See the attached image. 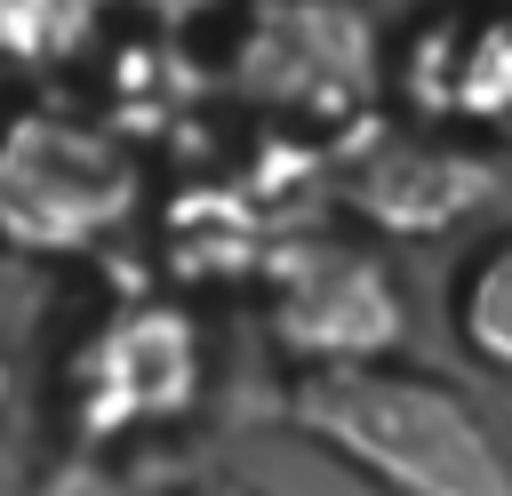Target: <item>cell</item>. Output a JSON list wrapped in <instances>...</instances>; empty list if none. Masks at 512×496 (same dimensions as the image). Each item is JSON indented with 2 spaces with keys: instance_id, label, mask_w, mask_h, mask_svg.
<instances>
[{
  "instance_id": "ba28073f",
  "label": "cell",
  "mask_w": 512,
  "mask_h": 496,
  "mask_svg": "<svg viewBox=\"0 0 512 496\" xmlns=\"http://www.w3.org/2000/svg\"><path fill=\"white\" fill-rule=\"evenodd\" d=\"M160 240H168V272L184 288H208V280H256L264 256L280 248V224H272L264 192H248V184H200V192L168 200Z\"/></svg>"
},
{
  "instance_id": "52a82bcc",
  "label": "cell",
  "mask_w": 512,
  "mask_h": 496,
  "mask_svg": "<svg viewBox=\"0 0 512 496\" xmlns=\"http://www.w3.org/2000/svg\"><path fill=\"white\" fill-rule=\"evenodd\" d=\"M392 96L440 128H512V0L432 8L392 56Z\"/></svg>"
},
{
  "instance_id": "7a4b0ae2",
  "label": "cell",
  "mask_w": 512,
  "mask_h": 496,
  "mask_svg": "<svg viewBox=\"0 0 512 496\" xmlns=\"http://www.w3.org/2000/svg\"><path fill=\"white\" fill-rule=\"evenodd\" d=\"M144 216V152L104 104L24 96L0 112V256L72 264Z\"/></svg>"
},
{
  "instance_id": "8fae6325",
  "label": "cell",
  "mask_w": 512,
  "mask_h": 496,
  "mask_svg": "<svg viewBox=\"0 0 512 496\" xmlns=\"http://www.w3.org/2000/svg\"><path fill=\"white\" fill-rule=\"evenodd\" d=\"M112 8H128L136 24H160V32H192V24L224 16L232 0H112Z\"/></svg>"
},
{
  "instance_id": "9c48e42d",
  "label": "cell",
  "mask_w": 512,
  "mask_h": 496,
  "mask_svg": "<svg viewBox=\"0 0 512 496\" xmlns=\"http://www.w3.org/2000/svg\"><path fill=\"white\" fill-rule=\"evenodd\" d=\"M112 0H0V80H48L96 56Z\"/></svg>"
},
{
  "instance_id": "3957f363",
  "label": "cell",
  "mask_w": 512,
  "mask_h": 496,
  "mask_svg": "<svg viewBox=\"0 0 512 496\" xmlns=\"http://www.w3.org/2000/svg\"><path fill=\"white\" fill-rule=\"evenodd\" d=\"M216 88L272 136L336 152L392 96V56L360 0H232Z\"/></svg>"
},
{
  "instance_id": "8992f818",
  "label": "cell",
  "mask_w": 512,
  "mask_h": 496,
  "mask_svg": "<svg viewBox=\"0 0 512 496\" xmlns=\"http://www.w3.org/2000/svg\"><path fill=\"white\" fill-rule=\"evenodd\" d=\"M336 208L376 240H448L496 200V160L472 144V128L440 120H368L328 152Z\"/></svg>"
},
{
  "instance_id": "6da1fadb",
  "label": "cell",
  "mask_w": 512,
  "mask_h": 496,
  "mask_svg": "<svg viewBox=\"0 0 512 496\" xmlns=\"http://www.w3.org/2000/svg\"><path fill=\"white\" fill-rule=\"evenodd\" d=\"M272 408L296 440H312L320 456H336L368 488H392V496H512V464H504L496 432L480 424V408L456 384L408 368L400 352L288 368Z\"/></svg>"
},
{
  "instance_id": "5b68a950",
  "label": "cell",
  "mask_w": 512,
  "mask_h": 496,
  "mask_svg": "<svg viewBox=\"0 0 512 496\" xmlns=\"http://www.w3.org/2000/svg\"><path fill=\"white\" fill-rule=\"evenodd\" d=\"M264 336L288 368L312 360H376L408 344V288L376 232H280L256 272Z\"/></svg>"
},
{
  "instance_id": "7c38bea8",
  "label": "cell",
  "mask_w": 512,
  "mask_h": 496,
  "mask_svg": "<svg viewBox=\"0 0 512 496\" xmlns=\"http://www.w3.org/2000/svg\"><path fill=\"white\" fill-rule=\"evenodd\" d=\"M16 408V352H8V336H0V416Z\"/></svg>"
},
{
  "instance_id": "30bf717a",
  "label": "cell",
  "mask_w": 512,
  "mask_h": 496,
  "mask_svg": "<svg viewBox=\"0 0 512 496\" xmlns=\"http://www.w3.org/2000/svg\"><path fill=\"white\" fill-rule=\"evenodd\" d=\"M448 320H456V344L480 368L512 376V232L472 240V256L448 280Z\"/></svg>"
},
{
  "instance_id": "277c9868",
  "label": "cell",
  "mask_w": 512,
  "mask_h": 496,
  "mask_svg": "<svg viewBox=\"0 0 512 496\" xmlns=\"http://www.w3.org/2000/svg\"><path fill=\"white\" fill-rule=\"evenodd\" d=\"M208 320L200 304L168 288H120L104 312H88L80 344L56 376V432L72 456H104L128 440H160L200 416L208 400Z\"/></svg>"
}]
</instances>
